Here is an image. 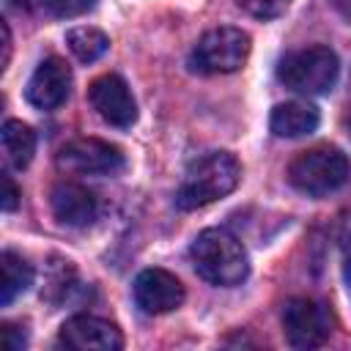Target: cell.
Segmentation results:
<instances>
[{"label":"cell","mask_w":351,"mask_h":351,"mask_svg":"<svg viewBox=\"0 0 351 351\" xmlns=\"http://www.w3.org/2000/svg\"><path fill=\"white\" fill-rule=\"evenodd\" d=\"M241 181V165L228 151H208L200 159H195L178 189H176V206L184 211L203 208L214 200L228 197Z\"/></svg>","instance_id":"obj_1"},{"label":"cell","mask_w":351,"mask_h":351,"mask_svg":"<svg viewBox=\"0 0 351 351\" xmlns=\"http://www.w3.org/2000/svg\"><path fill=\"white\" fill-rule=\"evenodd\" d=\"M195 271L211 285H239L250 274V261L244 244L225 228H206L189 247Z\"/></svg>","instance_id":"obj_2"},{"label":"cell","mask_w":351,"mask_h":351,"mask_svg":"<svg viewBox=\"0 0 351 351\" xmlns=\"http://www.w3.org/2000/svg\"><path fill=\"white\" fill-rule=\"evenodd\" d=\"M348 178H351V162L335 145L307 148L288 165L291 186L310 197H324L329 192H337Z\"/></svg>","instance_id":"obj_3"},{"label":"cell","mask_w":351,"mask_h":351,"mask_svg":"<svg viewBox=\"0 0 351 351\" xmlns=\"http://www.w3.org/2000/svg\"><path fill=\"white\" fill-rule=\"evenodd\" d=\"M337 77H340V60L329 47H321V44L293 49L277 63V80L288 90L304 93V96L329 93Z\"/></svg>","instance_id":"obj_4"},{"label":"cell","mask_w":351,"mask_h":351,"mask_svg":"<svg viewBox=\"0 0 351 351\" xmlns=\"http://www.w3.org/2000/svg\"><path fill=\"white\" fill-rule=\"evenodd\" d=\"M250 36L241 27H214L197 38L189 52V69L197 74H230L244 66Z\"/></svg>","instance_id":"obj_5"},{"label":"cell","mask_w":351,"mask_h":351,"mask_svg":"<svg viewBox=\"0 0 351 351\" xmlns=\"http://www.w3.org/2000/svg\"><path fill=\"white\" fill-rule=\"evenodd\" d=\"M58 167L69 176H115L123 170V151L99 137H77L60 145Z\"/></svg>","instance_id":"obj_6"},{"label":"cell","mask_w":351,"mask_h":351,"mask_svg":"<svg viewBox=\"0 0 351 351\" xmlns=\"http://www.w3.org/2000/svg\"><path fill=\"white\" fill-rule=\"evenodd\" d=\"M329 313L321 302L296 296L282 307V332L293 348H318L329 337Z\"/></svg>","instance_id":"obj_7"},{"label":"cell","mask_w":351,"mask_h":351,"mask_svg":"<svg viewBox=\"0 0 351 351\" xmlns=\"http://www.w3.org/2000/svg\"><path fill=\"white\" fill-rule=\"evenodd\" d=\"M88 99H90V107L99 112V118L107 121L110 126L126 129L137 121L134 96H132L129 85L123 82V77H118V74L96 77L88 88Z\"/></svg>","instance_id":"obj_8"},{"label":"cell","mask_w":351,"mask_h":351,"mask_svg":"<svg viewBox=\"0 0 351 351\" xmlns=\"http://www.w3.org/2000/svg\"><path fill=\"white\" fill-rule=\"evenodd\" d=\"M69 90H71V69H69V63L63 58H58V55H49L30 74L25 96L36 110H55V107H60L66 101Z\"/></svg>","instance_id":"obj_9"},{"label":"cell","mask_w":351,"mask_h":351,"mask_svg":"<svg viewBox=\"0 0 351 351\" xmlns=\"http://www.w3.org/2000/svg\"><path fill=\"white\" fill-rule=\"evenodd\" d=\"M184 285L167 269H143L134 277V302L148 315H162L184 302Z\"/></svg>","instance_id":"obj_10"},{"label":"cell","mask_w":351,"mask_h":351,"mask_svg":"<svg viewBox=\"0 0 351 351\" xmlns=\"http://www.w3.org/2000/svg\"><path fill=\"white\" fill-rule=\"evenodd\" d=\"M60 343L74 351H118L123 348V335L115 324L99 315H71L60 326Z\"/></svg>","instance_id":"obj_11"},{"label":"cell","mask_w":351,"mask_h":351,"mask_svg":"<svg viewBox=\"0 0 351 351\" xmlns=\"http://www.w3.org/2000/svg\"><path fill=\"white\" fill-rule=\"evenodd\" d=\"M49 206H52L55 219L63 222V225H69V228H85L99 214L96 195L88 186L74 184V181L55 184V189L49 195Z\"/></svg>","instance_id":"obj_12"},{"label":"cell","mask_w":351,"mask_h":351,"mask_svg":"<svg viewBox=\"0 0 351 351\" xmlns=\"http://www.w3.org/2000/svg\"><path fill=\"white\" fill-rule=\"evenodd\" d=\"M318 110L310 101H282L271 110L269 126L277 137H304L318 129Z\"/></svg>","instance_id":"obj_13"},{"label":"cell","mask_w":351,"mask_h":351,"mask_svg":"<svg viewBox=\"0 0 351 351\" xmlns=\"http://www.w3.org/2000/svg\"><path fill=\"white\" fill-rule=\"evenodd\" d=\"M30 285H33V266L22 255L5 250L0 255V304L8 307Z\"/></svg>","instance_id":"obj_14"},{"label":"cell","mask_w":351,"mask_h":351,"mask_svg":"<svg viewBox=\"0 0 351 351\" xmlns=\"http://www.w3.org/2000/svg\"><path fill=\"white\" fill-rule=\"evenodd\" d=\"M3 148H5L8 162L22 170L30 165V159L36 154V132L22 121L8 118L3 123Z\"/></svg>","instance_id":"obj_15"},{"label":"cell","mask_w":351,"mask_h":351,"mask_svg":"<svg viewBox=\"0 0 351 351\" xmlns=\"http://www.w3.org/2000/svg\"><path fill=\"white\" fill-rule=\"evenodd\" d=\"M66 44L71 49V55L80 60V63H93L99 60L107 49H110V38L104 30L99 27H90V25H77L66 33Z\"/></svg>","instance_id":"obj_16"},{"label":"cell","mask_w":351,"mask_h":351,"mask_svg":"<svg viewBox=\"0 0 351 351\" xmlns=\"http://www.w3.org/2000/svg\"><path fill=\"white\" fill-rule=\"evenodd\" d=\"M16 11L38 16H77L93 5V0H8Z\"/></svg>","instance_id":"obj_17"},{"label":"cell","mask_w":351,"mask_h":351,"mask_svg":"<svg viewBox=\"0 0 351 351\" xmlns=\"http://www.w3.org/2000/svg\"><path fill=\"white\" fill-rule=\"evenodd\" d=\"M239 5L255 19H274V16L285 14L291 0H239Z\"/></svg>","instance_id":"obj_18"},{"label":"cell","mask_w":351,"mask_h":351,"mask_svg":"<svg viewBox=\"0 0 351 351\" xmlns=\"http://www.w3.org/2000/svg\"><path fill=\"white\" fill-rule=\"evenodd\" d=\"M3 343H5L8 351H22L25 343H27V337H25L22 326H16V324H3Z\"/></svg>","instance_id":"obj_19"},{"label":"cell","mask_w":351,"mask_h":351,"mask_svg":"<svg viewBox=\"0 0 351 351\" xmlns=\"http://www.w3.org/2000/svg\"><path fill=\"white\" fill-rule=\"evenodd\" d=\"M16 203H19V189H16V184H14L11 176H3V208H5V211H14Z\"/></svg>","instance_id":"obj_20"},{"label":"cell","mask_w":351,"mask_h":351,"mask_svg":"<svg viewBox=\"0 0 351 351\" xmlns=\"http://www.w3.org/2000/svg\"><path fill=\"white\" fill-rule=\"evenodd\" d=\"M335 5H337L346 16H351V0H335Z\"/></svg>","instance_id":"obj_21"},{"label":"cell","mask_w":351,"mask_h":351,"mask_svg":"<svg viewBox=\"0 0 351 351\" xmlns=\"http://www.w3.org/2000/svg\"><path fill=\"white\" fill-rule=\"evenodd\" d=\"M348 126H351V118H348Z\"/></svg>","instance_id":"obj_22"}]
</instances>
